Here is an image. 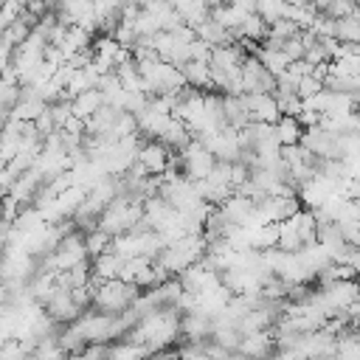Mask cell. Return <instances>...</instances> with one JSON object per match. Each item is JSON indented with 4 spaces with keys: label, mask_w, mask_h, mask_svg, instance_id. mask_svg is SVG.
Returning a JSON list of instances; mask_svg holds the SVG:
<instances>
[{
    "label": "cell",
    "mask_w": 360,
    "mask_h": 360,
    "mask_svg": "<svg viewBox=\"0 0 360 360\" xmlns=\"http://www.w3.org/2000/svg\"><path fill=\"white\" fill-rule=\"evenodd\" d=\"M180 335V312L174 307H160L149 315H143L127 335L124 340L132 343H143L152 352H163L174 338Z\"/></svg>",
    "instance_id": "6da1fadb"
},
{
    "label": "cell",
    "mask_w": 360,
    "mask_h": 360,
    "mask_svg": "<svg viewBox=\"0 0 360 360\" xmlns=\"http://www.w3.org/2000/svg\"><path fill=\"white\" fill-rule=\"evenodd\" d=\"M276 343H278L276 335H273L270 329H262V332H250V335H245L242 343H239V352H242L248 360H267V357L273 354Z\"/></svg>",
    "instance_id": "30bf717a"
},
{
    "label": "cell",
    "mask_w": 360,
    "mask_h": 360,
    "mask_svg": "<svg viewBox=\"0 0 360 360\" xmlns=\"http://www.w3.org/2000/svg\"><path fill=\"white\" fill-rule=\"evenodd\" d=\"M141 287L132 284V281H124V278H110V281H101L96 295H93V307L98 312H110V315H121L127 312L135 301H138V292Z\"/></svg>",
    "instance_id": "3957f363"
},
{
    "label": "cell",
    "mask_w": 360,
    "mask_h": 360,
    "mask_svg": "<svg viewBox=\"0 0 360 360\" xmlns=\"http://www.w3.org/2000/svg\"><path fill=\"white\" fill-rule=\"evenodd\" d=\"M180 360H211L202 343H188L180 349Z\"/></svg>",
    "instance_id": "d6a6232c"
},
{
    "label": "cell",
    "mask_w": 360,
    "mask_h": 360,
    "mask_svg": "<svg viewBox=\"0 0 360 360\" xmlns=\"http://www.w3.org/2000/svg\"><path fill=\"white\" fill-rule=\"evenodd\" d=\"M124 264H127V259H124V256H118L115 250H107V253H101V256H96V259H93V276H98L101 281L121 278Z\"/></svg>",
    "instance_id": "5bb4252c"
},
{
    "label": "cell",
    "mask_w": 360,
    "mask_h": 360,
    "mask_svg": "<svg viewBox=\"0 0 360 360\" xmlns=\"http://www.w3.org/2000/svg\"><path fill=\"white\" fill-rule=\"evenodd\" d=\"M169 158H172V149L163 141H146L138 155V160L146 166L149 174H163L169 169Z\"/></svg>",
    "instance_id": "7c38bea8"
},
{
    "label": "cell",
    "mask_w": 360,
    "mask_h": 360,
    "mask_svg": "<svg viewBox=\"0 0 360 360\" xmlns=\"http://www.w3.org/2000/svg\"><path fill=\"white\" fill-rule=\"evenodd\" d=\"M278 51L290 59V62H298V59H304L307 56V48H304V39H301V34L298 37H290V39H284L281 45H278Z\"/></svg>",
    "instance_id": "f1b7e54d"
},
{
    "label": "cell",
    "mask_w": 360,
    "mask_h": 360,
    "mask_svg": "<svg viewBox=\"0 0 360 360\" xmlns=\"http://www.w3.org/2000/svg\"><path fill=\"white\" fill-rule=\"evenodd\" d=\"M56 281H59V287H65V290L87 287V284L93 281V267H90V262L84 259V262H79V264H73V267L56 273Z\"/></svg>",
    "instance_id": "2e32d148"
},
{
    "label": "cell",
    "mask_w": 360,
    "mask_h": 360,
    "mask_svg": "<svg viewBox=\"0 0 360 360\" xmlns=\"http://www.w3.org/2000/svg\"><path fill=\"white\" fill-rule=\"evenodd\" d=\"M180 155V172L186 174V177H191V180H202V177H208L211 172H214V166H217V155L202 143V141H191L183 152H177Z\"/></svg>",
    "instance_id": "5b68a950"
},
{
    "label": "cell",
    "mask_w": 360,
    "mask_h": 360,
    "mask_svg": "<svg viewBox=\"0 0 360 360\" xmlns=\"http://www.w3.org/2000/svg\"><path fill=\"white\" fill-rule=\"evenodd\" d=\"M205 250H208L205 233H191V236H183V239H177V242H169V245L163 248V253H160L155 262L163 264L172 276H174V273L180 276L186 267H191L194 262H200V259L205 256Z\"/></svg>",
    "instance_id": "7a4b0ae2"
},
{
    "label": "cell",
    "mask_w": 360,
    "mask_h": 360,
    "mask_svg": "<svg viewBox=\"0 0 360 360\" xmlns=\"http://www.w3.org/2000/svg\"><path fill=\"white\" fill-rule=\"evenodd\" d=\"M180 284H183V290L186 292H202V290H208V287H217V284H222V276L217 273V270H211L208 264H202V259L200 262H194L191 267H186L180 276Z\"/></svg>",
    "instance_id": "52a82bcc"
},
{
    "label": "cell",
    "mask_w": 360,
    "mask_h": 360,
    "mask_svg": "<svg viewBox=\"0 0 360 360\" xmlns=\"http://www.w3.org/2000/svg\"><path fill=\"white\" fill-rule=\"evenodd\" d=\"M149 354H152L149 346L132 343V340H118L107 349V360H146Z\"/></svg>",
    "instance_id": "ffe728a7"
},
{
    "label": "cell",
    "mask_w": 360,
    "mask_h": 360,
    "mask_svg": "<svg viewBox=\"0 0 360 360\" xmlns=\"http://www.w3.org/2000/svg\"><path fill=\"white\" fill-rule=\"evenodd\" d=\"M84 242H87V256H90V259H96V256H101V253H107V250H110L112 236H110L107 231H101V228H93V231H87Z\"/></svg>",
    "instance_id": "4316f807"
},
{
    "label": "cell",
    "mask_w": 360,
    "mask_h": 360,
    "mask_svg": "<svg viewBox=\"0 0 360 360\" xmlns=\"http://www.w3.org/2000/svg\"><path fill=\"white\" fill-rule=\"evenodd\" d=\"M183 76H186V84L197 87V90H205V87H214V79H211V65L208 62H197V59H188L183 68Z\"/></svg>",
    "instance_id": "ac0fdd59"
},
{
    "label": "cell",
    "mask_w": 360,
    "mask_h": 360,
    "mask_svg": "<svg viewBox=\"0 0 360 360\" xmlns=\"http://www.w3.org/2000/svg\"><path fill=\"white\" fill-rule=\"evenodd\" d=\"M332 360H360V332L340 335Z\"/></svg>",
    "instance_id": "cb8c5ba5"
},
{
    "label": "cell",
    "mask_w": 360,
    "mask_h": 360,
    "mask_svg": "<svg viewBox=\"0 0 360 360\" xmlns=\"http://www.w3.org/2000/svg\"><path fill=\"white\" fill-rule=\"evenodd\" d=\"M194 31H197V37H200L202 42H208L211 48H219V45H231V42H236V39H233V34H231V28H228V25H222V22H217L214 17H211V20H205L202 25H197Z\"/></svg>",
    "instance_id": "9a60e30c"
},
{
    "label": "cell",
    "mask_w": 360,
    "mask_h": 360,
    "mask_svg": "<svg viewBox=\"0 0 360 360\" xmlns=\"http://www.w3.org/2000/svg\"><path fill=\"white\" fill-rule=\"evenodd\" d=\"M31 357V352L14 338V340H6L3 343V352H0V360H28Z\"/></svg>",
    "instance_id": "4dcf8cb0"
},
{
    "label": "cell",
    "mask_w": 360,
    "mask_h": 360,
    "mask_svg": "<svg viewBox=\"0 0 360 360\" xmlns=\"http://www.w3.org/2000/svg\"><path fill=\"white\" fill-rule=\"evenodd\" d=\"M338 225H340L346 242L354 245V248H360V219H349V222H338Z\"/></svg>",
    "instance_id": "1f68e13d"
},
{
    "label": "cell",
    "mask_w": 360,
    "mask_h": 360,
    "mask_svg": "<svg viewBox=\"0 0 360 360\" xmlns=\"http://www.w3.org/2000/svg\"><path fill=\"white\" fill-rule=\"evenodd\" d=\"M180 335L188 343H202L205 338L214 335V318L205 312H186L180 318Z\"/></svg>",
    "instance_id": "8fae6325"
},
{
    "label": "cell",
    "mask_w": 360,
    "mask_h": 360,
    "mask_svg": "<svg viewBox=\"0 0 360 360\" xmlns=\"http://www.w3.org/2000/svg\"><path fill=\"white\" fill-rule=\"evenodd\" d=\"M90 34H93V31H87L84 25H70L68 34H65V42H62V53L70 59L73 53H79V51H84V48H93V45H90Z\"/></svg>",
    "instance_id": "603a6c76"
},
{
    "label": "cell",
    "mask_w": 360,
    "mask_h": 360,
    "mask_svg": "<svg viewBox=\"0 0 360 360\" xmlns=\"http://www.w3.org/2000/svg\"><path fill=\"white\" fill-rule=\"evenodd\" d=\"M290 11H292V3H287V0H256V14L267 25H273L278 20H290Z\"/></svg>",
    "instance_id": "7402d4cb"
},
{
    "label": "cell",
    "mask_w": 360,
    "mask_h": 360,
    "mask_svg": "<svg viewBox=\"0 0 360 360\" xmlns=\"http://www.w3.org/2000/svg\"><path fill=\"white\" fill-rule=\"evenodd\" d=\"M248 110L253 121H264V124H276L281 118V107L276 93H245Z\"/></svg>",
    "instance_id": "9c48e42d"
},
{
    "label": "cell",
    "mask_w": 360,
    "mask_h": 360,
    "mask_svg": "<svg viewBox=\"0 0 360 360\" xmlns=\"http://www.w3.org/2000/svg\"><path fill=\"white\" fill-rule=\"evenodd\" d=\"M276 135H278L281 146H295V143H301L304 124L298 121V115H281L276 121Z\"/></svg>",
    "instance_id": "44dd1931"
},
{
    "label": "cell",
    "mask_w": 360,
    "mask_h": 360,
    "mask_svg": "<svg viewBox=\"0 0 360 360\" xmlns=\"http://www.w3.org/2000/svg\"><path fill=\"white\" fill-rule=\"evenodd\" d=\"M281 115H301L304 112V98L298 93H276Z\"/></svg>",
    "instance_id": "83f0119b"
},
{
    "label": "cell",
    "mask_w": 360,
    "mask_h": 360,
    "mask_svg": "<svg viewBox=\"0 0 360 360\" xmlns=\"http://www.w3.org/2000/svg\"><path fill=\"white\" fill-rule=\"evenodd\" d=\"M276 82L278 76L270 73L262 59L256 53H250L242 65V84H245V93H276Z\"/></svg>",
    "instance_id": "8992f818"
},
{
    "label": "cell",
    "mask_w": 360,
    "mask_h": 360,
    "mask_svg": "<svg viewBox=\"0 0 360 360\" xmlns=\"http://www.w3.org/2000/svg\"><path fill=\"white\" fill-rule=\"evenodd\" d=\"M323 87H326V84H323V79H318L315 73H309V76H304V79L298 82V96L307 101V98H315Z\"/></svg>",
    "instance_id": "f546056e"
},
{
    "label": "cell",
    "mask_w": 360,
    "mask_h": 360,
    "mask_svg": "<svg viewBox=\"0 0 360 360\" xmlns=\"http://www.w3.org/2000/svg\"><path fill=\"white\" fill-rule=\"evenodd\" d=\"M152 360H180V352H174V354H158Z\"/></svg>",
    "instance_id": "836d02e7"
},
{
    "label": "cell",
    "mask_w": 360,
    "mask_h": 360,
    "mask_svg": "<svg viewBox=\"0 0 360 360\" xmlns=\"http://www.w3.org/2000/svg\"><path fill=\"white\" fill-rule=\"evenodd\" d=\"M352 3H354V6H360V0H352Z\"/></svg>",
    "instance_id": "e575fe53"
},
{
    "label": "cell",
    "mask_w": 360,
    "mask_h": 360,
    "mask_svg": "<svg viewBox=\"0 0 360 360\" xmlns=\"http://www.w3.org/2000/svg\"><path fill=\"white\" fill-rule=\"evenodd\" d=\"M357 205H360V200H357Z\"/></svg>",
    "instance_id": "d590c367"
},
{
    "label": "cell",
    "mask_w": 360,
    "mask_h": 360,
    "mask_svg": "<svg viewBox=\"0 0 360 360\" xmlns=\"http://www.w3.org/2000/svg\"><path fill=\"white\" fill-rule=\"evenodd\" d=\"M45 309H48V315L56 321V323H73L76 318H82V307L73 301V295H70V290H65V287H56V292L51 295V301L45 304Z\"/></svg>",
    "instance_id": "ba28073f"
},
{
    "label": "cell",
    "mask_w": 360,
    "mask_h": 360,
    "mask_svg": "<svg viewBox=\"0 0 360 360\" xmlns=\"http://www.w3.org/2000/svg\"><path fill=\"white\" fill-rule=\"evenodd\" d=\"M70 104H73V115L87 121L90 115H96L104 107V96H101V90H87V93H79Z\"/></svg>",
    "instance_id": "d6986e66"
},
{
    "label": "cell",
    "mask_w": 360,
    "mask_h": 360,
    "mask_svg": "<svg viewBox=\"0 0 360 360\" xmlns=\"http://www.w3.org/2000/svg\"><path fill=\"white\" fill-rule=\"evenodd\" d=\"M45 110H48V104L42 98H20V104L11 110V118H17V121H37Z\"/></svg>",
    "instance_id": "d4e9b609"
},
{
    "label": "cell",
    "mask_w": 360,
    "mask_h": 360,
    "mask_svg": "<svg viewBox=\"0 0 360 360\" xmlns=\"http://www.w3.org/2000/svg\"><path fill=\"white\" fill-rule=\"evenodd\" d=\"M87 259V242H84V236L82 233H68L62 242H59V248L51 253V256H45V262H42V267L39 270H48V273H62V270H68V267H73V264H79V262H84Z\"/></svg>",
    "instance_id": "277c9868"
},
{
    "label": "cell",
    "mask_w": 360,
    "mask_h": 360,
    "mask_svg": "<svg viewBox=\"0 0 360 360\" xmlns=\"http://www.w3.org/2000/svg\"><path fill=\"white\" fill-rule=\"evenodd\" d=\"M225 118H228V127L233 129H245L253 121L245 96H225Z\"/></svg>",
    "instance_id": "e0dca14e"
},
{
    "label": "cell",
    "mask_w": 360,
    "mask_h": 360,
    "mask_svg": "<svg viewBox=\"0 0 360 360\" xmlns=\"http://www.w3.org/2000/svg\"><path fill=\"white\" fill-rule=\"evenodd\" d=\"M219 211L225 214V219H228L231 225H245V222L256 214V200H250V197L233 191L225 202H219Z\"/></svg>",
    "instance_id": "4fadbf2b"
},
{
    "label": "cell",
    "mask_w": 360,
    "mask_h": 360,
    "mask_svg": "<svg viewBox=\"0 0 360 360\" xmlns=\"http://www.w3.org/2000/svg\"><path fill=\"white\" fill-rule=\"evenodd\" d=\"M259 59H262V65L270 70V73H276V76H281L287 68H290V59L281 53V51H276V48H259V53H256Z\"/></svg>",
    "instance_id": "484cf974"
}]
</instances>
